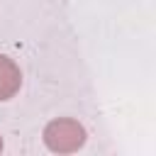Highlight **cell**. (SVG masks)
<instances>
[{"instance_id": "1", "label": "cell", "mask_w": 156, "mask_h": 156, "mask_svg": "<svg viewBox=\"0 0 156 156\" xmlns=\"http://www.w3.org/2000/svg\"><path fill=\"white\" fill-rule=\"evenodd\" d=\"M20 88V71L5 56H0V100H7Z\"/></svg>"}]
</instances>
